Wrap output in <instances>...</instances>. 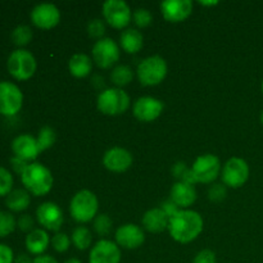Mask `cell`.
I'll return each mask as SVG.
<instances>
[{"mask_svg": "<svg viewBox=\"0 0 263 263\" xmlns=\"http://www.w3.org/2000/svg\"><path fill=\"white\" fill-rule=\"evenodd\" d=\"M170 235L177 243L187 244L197 239L203 230V218L192 210H180L168 220Z\"/></svg>", "mask_w": 263, "mask_h": 263, "instance_id": "6da1fadb", "label": "cell"}, {"mask_svg": "<svg viewBox=\"0 0 263 263\" xmlns=\"http://www.w3.org/2000/svg\"><path fill=\"white\" fill-rule=\"evenodd\" d=\"M21 181L28 193L36 197H43L53 187V175L48 167L39 162H33L28 164L22 172Z\"/></svg>", "mask_w": 263, "mask_h": 263, "instance_id": "7a4b0ae2", "label": "cell"}, {"mask_svg": "<svg viewBox=\"0 0 263 263\" xmlns=\"http://www.w3.org/2000/svg\"><path fill=\"white\" fill-rule=\"evenodd\" d=\"M99 202L97 195L90 190H80L72 197L69 212L72 218L80 223H86L97 217Z\"/></svg>", "mask_w": 263, "mask_h": 263, "instance_id": "3957f363", "label": "cell"}, {"mask_svg": "<svg viewBox=\"0 0 263 263\" xmlns=\"http://www.w3.org/2000/svg\"><path fill=\"white\" fill-rule=\"evenodd\" d=\"M98 109L107 116H118L130 107V97L120 87H108L100 91L97 100Z\"/></svg>", "mask_w": 263, "mask_h": 263, "instance_id": "277c9868", "label": "cell"}, {"mask_svg": "<svg viewBox=\"0 0 263 263\" xmlns=\"http://www.w3.org/2000/svg\"><path fill=\"white\" fill-rule=\"evenodd\" d=\"M168 67L167 62L159 55H152L148 58L143 59L139 63L136 74L144 86H154V85L161 84L166 77Z\"/></svg>", "mask_w": 263, "mask_h": 263, "instance_id": "5b68a950", "label": "cell"}, {"mask_svg": "<svg viewBox=\"0 0 263 263\" xmlns=\"http://www.w3.org/2000/svg\"><path fill=\"white\" fill-rule=\"evenodd\" d=\"M7 67L14 79L28 80L36 71V59L27 49H15L8 57Z\"/></svg>", "mask_w": 263, "mask_h": 263, "instance_id": "8992f818", "label": "cell"}, {"mask_svg": "<svg viewBox=\"0 0 263 263\" xmlns=\"http://www.w3.org/2000/svg\"><path fill=\"white\" fill-rule=\"evenodd\" d=\"M193 181L211 184L218 177L221 172V162L215 154H202L193 163L192 168Z\"/></svg>", "mask_w": 263, "mask_h": 263, "instance_id": "52a82bcc", "label": "cell"}, {"mask_svg": "<svg viewBox=\"0 0 263 263\" xmlns=\"http://www.w3.org/2000/svg\"><path fill=\"white\" fill-rule=\"evenodd\" d=\"M91 55L92 62H95L98 67L104 69L110 68L120 59V46L110 37L99 39L92 46Z\"/></svg>", "mask_w": 263, "mask_h": 263, "instance_id": "ba28073f", "label": "cell"}, {"mask_svg": "<svg viewBox=\"0 0 263 263\" xmlns=\"http://www.w3.org/2000/svg\"><path fill=\"white\" fill-rule=\"evenodd\" d=\"M222 182L229 187H240L248 181L249 166L243 158L233 157L221 170Z\"/></svg>", "mask_w": 263, "mask_h": 263, "instance_id": "9c48e42d", "label": "cell"}, {"mask_svg": "<svg viewBox=\"0 0 263 263\" xmlns=\"http://www.w3.org/2000/svg\"><path fill=\"white\" fill-rule=\"evenodd\" d=\"M104 20L115 28H123L131 22L133 12L123 0H107L102 7Z\"/></svg>", "mask_w": 263, "mask_h": 263, "instance_id": "30bf717a", "label": "cell"}, {"mask_svg": "<svg viewBox=\"0 0 263 263\" xmlns=\"http://www.w3.org/2000/svg\"><path fill=\"white\" fill-rule=\"evenodd\" d=\"M23 94L20 87L10 81H0V113L14 116L22 108Z\"/></svg>", "mask_w": 263, "mask_h": 263, "instance_id": "8fae6325", "label": "cell"}, {"mask_svg": "<svg viewBox=\"0 0 263 263\" xmlns=\"http://www.w3.org/2000/svg\"><path fill=\"white\" fill-rule=\"evenodd\" d=\"M31 21L36 27L49 30L59 23L61 12L53 3H40L31 10Z\"/></svg>", "mask_w": 263, "mask_h": 263, "instance_id": "7c38bea8", "label": "cell"}, {"mask_svg": "<svg viewBox=\"0 0 263 263\" xmlns=\"http://www.w3.org/2000/svg\"><path fill=\"white\" fill-rule=\"evenodd\" d=\"M36 218L45 230L55 233H58L62 228L64 220L61 207L54 202H45L39 205L36 210Z\"/></svg>", "mask_w": 263, "mask_h": 263, "instance_id": "4fadbf2b", "label": "cell"}, {"mask_svg": "<svg viewBox=\"0 0 263 263\" xmlns=\"http://www.w3.org/2000/svg\"><path fill=\"white\" fill-rule=\"evenodd\" d=\"M116 243L125 249H136L145 241V234L140 226L135 223H126L120 226L115 234Z\"/></svg>", "mask_w": 263, "mask_h": 263, "instance_id": "5bb4252c", "label": "cell"}, {"mask_svg": "<svg viewBox=\"0 0 263 263\" xmlns=\"http://www.w3.org/2000/svg\"><path fill=\"white\" fill-rule=\"evenodd\" d=\"M121 249L117 243L102 239L91 248L89 254V263H120Z\"/></svg>", "mask_w": 263, "mask_h": 263, "instance_id": "9a60e30c", "label": "cell"}, {"mask_svg": "<svg viewBox=\"0 0 263 263\" xmlns=\"http://www.w3.org/2000/svg\"><path fill=\"white\" fill-rule=\"evenodd\" d=\"M163 108V102L157 98L141 97L134 103L133 113L141 122H151L161 116Z\"/></svg>", "mask_w": 263, "mask_h": 263, "instance_id": "2e32d148", "label": "cell"}, {"mask_svg": "<svg viewBox=\"0 0 263 263\" xmlns=\"http://www.w3.org/2000/svg\"><path fill=\"white\" fill-rule=\"evenodd\" d=\"M103 164L112 172H125L133 164V154L125 148L115 146L108 149L103 156Z\"/></svg>", "mask_w": 263, "mask_h": 263, "instance_id": "e0dca14e", "label": "cell"}, {"mask_svg": "<svg viewBox=\"0 0 263 263\" xmlns=\"http://www.w3.org/2000/svg\"><path fill=\"white\" fill-rule=\"evenodd\" d=\"M159 7L164 20L168 22H182L193 12L192 0H164Z\"/></svg>", "mask_w": 263, "mask_h": 263, "instance_id": "ac0fdd59", "label": "cell"}, {"mask_svg": "<svg viewBox=\"0 0 263 263\" xmlns=\"http://www.w3.org/2000/svg\"><path fill=\"white\" fill-rule=\"evenodd\" d=\"M12 151L15 157L23 161H35L40 154L36 139L30 134H21L12 141Z\"/></svg>", "mask_w": 263, "mask_h": 263, "instance_id": "d6986e66", "label": "cell"}, {"mask_svg": "<svg viewBox=\"0 0 263 263\" xmlns=\"http://www.w3.org/2000/svg\"><path fill=\"white\" fill-rule=\"evenodd\" d=\"M170 197L179 208H187L197 200V190L193 184L177 181L172 185Z\"/></svg>", "mask_w": 263, "mask_h": 263, "instance_id": "ffe728a7", "label": "cell"}, {"mask_svg": "<svg viewBox=\"0 0 263 263\" xmlns=\"http://www.w3.org/2000/svg\"><path fill=\"white\" fill-rule=\"evenodd\" d=\"M168 216L166 215V212L162 208H152V210L146 211L144 213L143 218H141V223H143V228L146 231L158 234L168 228Z\"/></svg>", "mask_w": 263, "mask_h": 263, "instance_id": "44dd1931", "label": "cell"}, {"mask_svg": "<svg viewBox=\"0 0 263 263\" xmlns=\"http://www.w3.org/2000/svg\"><path fill=\"white\" fill-rule=\"evenodd\" d=\"M50 241L51 240L49 238V234L46 233V230H44V229H35V230L27 234L25 244L26 248H27V251L31 254L41 256L48 249Z\"/></svg>", "mask_w": 263, "mask_h": 263, "instance_id": "7402d4cb", "label": "cell"}, {"mask_svg": "<svg viewBox=\"0 0 263 263\" xmlns=\"http://www.w3.org/2000/svg\"><path fill=\"white\" fill-rule=\"evenodd\" d=\"M120 44L121 48L126 51V53H138L144 44L143 33L136 28H126L122 31L120 36Z\"/></svg>", "mask_w": 263, "mask_h": 263, "instance_id": "603a6c76", "label": "cell"}, {"mask_svg": "<svg viewBox=\"0 0 263 263\" xmlns=\"http://www.w3.org/2000/svg\"><path fill=\"white\" fill-rule=\"evenodd\" d=\"M68 69L71 74H73L74 77H79V79L89 76L92 69L91 58L84 53L73 54L68 62Z\"/></svg>", "mask_w": 263, "mask_h": 263, "instance_id": "cb8c5ba5", "label": "cell"}, {"mask_svg": "<svg viewBox=\"0 0 263 263\" xmlns=\"http://www.w3.org/2000/svg\"><path fill=\"white\" fill-rule=\"evenodd\" d=\"M31 203L30 193L26 189H14L5 198V204L13 212H22L27 210Z\"/></svg>", "mask_w": 263, "mask_h": 263, "instance_id": "d4e9b609", "label": "cell"}, {"mask_svg": "<svg viewBox=\"0 0 263 263\" xmlns=\"http://www.w3.org/2000/svg\"><path fill=\"white\" fill-rule=\"evenodd\" d=\"M133 79V68L130 66H126V64H118L112 69V73H110V81L116 85V87H120V89L130 84Z\"/></svg>", "mask_w": 263, "mask_h": 263, "instance_id": "484cf974", "label": "cell"}, {"mask_svg": "<svg viewBox=\"0 0 263 263\" xmlns=\"http://www.w3.org/2000/svg\"><path fill=\"white\" fill-rule=\"evenodd\" d=\"M71 241L79 251H85L91 246L92 235L91 231L86 226H77L71 235Z\"/></svg>", "mask_w": 263, "mask_h": 263, "instance_id": "4316f807", "label": "cell"}, {"mask_svg": "<svg viewBox=\"0 0 263 263\" xmlns=\"http://www.w3.org/2000/svg\"><path fill=\"white\" fill-rule=\"evenodd\" d=\"M57 140V134L54 131L53 127L50 126H44L39 130L37 134V138H36V141H37V145H39V151L44 152L46 149L51 148L54 145Z\"/></svg>", "mask_w": 263, "mask_h": 263, "instance_id": "83f0119b", "label": "cell"}, {"mask_svg": "<svg viewBox=\"0 0 263 263\" xmlns=\"http://www.w3.org/2000/svg\"><path fill=\"white\" fill-rule=\"evenodd\" d=\"M12 41L17 46H25L32 40V30L27 25H20L12 31Z\"/></svg>", "mask_w": 263, "mask_h": 263, "instance_id": "f1b7e54d", "label": "cell"}, {"mask_svg": "<svg viewBox=\"0 0 263 263\" xmlns=\"http://www.w3.org/2000/svg\"><path fill=\"white\" fill-rule=\"evenodd\" d=\"M17 226L14 216L7 211H0V238H5L14 231Z\"/></svg>", "mask_w": 263, "mask_h": 263, "instance_id": "f546056e", "label": "cell"}, {"mask_svg": "<svg viewBox=\"0 0 263 263\" xmlns=\"http://www.w3.org/2000/svg\"><path fill=\"white\" fill-rule=\"evenodd\" d=\"M112 226L113 222L107 213H100V215H97V217L94 218V230L99 236L109 235Z\"/></svg>", "mask_w": 263, "mask_h": 263, "instance_id": "4dcf8cb0", "label": "cell"}, {"mask_svg": "<svg viewBox=\"0 0 263 263\" xmlns=\"http://www.w3.org/2000/svg\"><path fill=\"white\" fill-rule=\"evenodd\" d=\"M133 20L138 27H146L153 21V15H152L151 10L146 9V8H138V9L134 10Z\"/></svg>", "mask_w": 263, "mask_h": 263, "instance_id": "1f68e13d", "label": "cell"}, {"mask_svg": "<svg viewBox=\"0 0 263 263\" xmlns=\"http://www.w3.org/2000/svg\"><path fill=\"white\" fill-rule=\"evenodd\" d=\"M50 243L54 251H57L58 253H64V252L68 251L69 246H71V239H69V236L67 234L55 233V235L51 238Z\"/></svg>", "mask_w": 263, "mask_h": 263, "instance_id": "d6a6232c", "label": "cell"}, {"mask_svg": "<svg viewBox=\"0 0 263 263\" xmlns=\"http://www.w3.org/2000/svg\"><path fill=\"white\" fill-rule=\"evenodd\" d=\"M13 176L7 168L0 166V197L8 195L12 192Z\"/></svg>", "mask_w": 263, "mask_h": 263, "instance_id": "836d02e7", "label": "cell"}, {"mask_svg": "<svg viewBox=\"0 0 263 263\" xmlns=\"http://www.w3.org/2000/svg\"><path fill=\"white\" fill-rule=\"evenodd\" d=\"M87 33L90 37L94 39H103V35L105 33V25L100 18H94L87 23Z\"/></svg>", "mask_w": 263, "mask_h": 263, "instance_id": "e575fe53", "label": "cell"}, {"mask_svg": "<svg viewBox=\"0 0 263 263\" xmlns=\"http://www.w3.org/2000/svg\"><path fill=\"white\" fill-rule=\"evenodd\" d=\"M226 197V187L223 184H213L211 185L208 190V198L212 202H221Z\"/></svg>", "mask_w": 263, "mask_h": 263, "instance_id": "d590c367", "label": "cell"}, {"mask_svg": "<svg viewBox=\"0 0 263 263\" xmlns=\"http://www.w3.org/2000/svg\"><path fill=\"white\" fill-rule=\"evenodd\" d=\"M193 263H217L215 252L211 249H203L193 259Z\"/></svg>", "mask_w": 263, "mask_h": 263, "instance_id": "8d00e7d4", "label": "cell"}, {"mask_svg": "<svg viewBox=\"0 0 263 263\" xmlns=\"http://www.w3.org/2000/svg\"><path fill=\"white\" fill-rule=\"evenodd\" d=\"M17 226L21 229V230L25 231V233H31L32 230H35V229H33V226H35V221H33L32 216L25 213V215H22L20 218H18Z\"/></svg>", "mask_w": 263, "mask_h": 263, "instance_id": "74e56055", "label": "cell"}, {"mask_svg": "<svg viewBox=\"0 0 263 263\" xmlns=\"http://www.w3.org/2000/svg\"><path fill=\"white\" fill-rule=\"evenodd\" d=\"M0 263H14V254L7 244H0Z\"/></svg>", "mask_w": 263, "mask_h": 263, "instance_id": "f35d334b", "label": "cell"}, {"mask_svg": "<svg viewBox=\"0 0 263 263\" xmlns=\"http://www.w3.org/2000/svg\"><path fill=\"white\" fill-rule=\"evenodd\" d=\"M10 164H12L14 172L22 175V172L25 171L26 167H27L30 163H28L27 161H23V159H21V158H18V157L13 156L12 158H10Z\"/></svg>", "mask_w": 263, "mask_h": 263, "instance_id": "ab89813d", "label": "cell"}, {"mask_svg": "<svg viewBox=\"0 0 263 263\" xmlns=\"http://www.w3.org/2000/svg\"><path fill=\"white\" fill-rule=\"evenodd\" d=\"M161 208L164 211V212H166V215L168 216V218L172 217V216H174L175 213L179 212V211H180L179 207H177V205L175 204V203L172 202L171 199L167 200V202H164L163 204H162Z\"/></svg>", "mask_w": 263, "mask_h": 263, "instance_id": "60d3db41", "label": "cell"}, {"mask_svg": "<svg viewBox=\"0 0 263 263\" xmlns=\"http://www.w3.org/2000/svg\"><path fill=\"white\" fill-rule=\"evenodd\" d=\"M32 263H58V261L54 257L48 256V254H41V256L35 257Z\"/></svg>", "mask_w": 263, "mask_h": 263, "instance_id": "b9f144b4", "label": "cell"}, {"mask_svg": "<svg viewBox=\"0 0 263 263\" xmlns=\"http://www.w3.org/2000/svg\"><path fill=\"white\" fill-rule=\"evenodd\" d=\"M33 259L30 258V256L27 254H20L18 257L14 258V263H32Z\"/></svg>", "mask_w": 263, "mask_h": 263, "instance_id": "7bdbcfd3", "label": "cell"}, {"mask_svg": "<svg viewBox=\"0 0 263 263\" xmlns=\"http://www.w3.org/2000/svg\"><path fill=\"white\" fill-rule=\"evenodd\" d=\"M64 263H82V262L80 261L79 258H69V259H67Z\"/></svg>", "mask_w": 263, "mask_h": 263, "instance_id": "ee69618b", "label": "cell"}, {"mask_svg": "<svg viewBox=\"0 0 263 263\" xmlns=\"http://www.w3.org/2000/svg\"><path fill=\"white\" fill-rule=\"evenodd\" d=\"M218 2H200L202 5H216Z\"/></svg>", "mask_w": 263, "mask_h": 263, "instance_id": "f6af8a7d", "label": "cell"}, {"mask_svg": "<svg viewBox=\"0 0 263 263\" xmlns=\"http://www.w3.org/2000/svg\"><path fill=\"white\" fill-rule=\"evenodd\" d=\"M261 123L263 125V110H262V113H261Z\"/></svg>", "mask_w": 263, "mask_h": 263, "instance_id": "bcb514c9", "label": "cell"}, {"mask_svg": "<svg viewBox=\"0 0 263 263\" xmlns=\"http://www.w3.org/2000/svg\"><path fill=\"white\" fill-rule=\"evenodd\" d=\"M262 94H263V81H262Z\"/></svg>", "mask_w": 263, "mask_h": 263, "instance_id": "7dc6e473", "label": "cell"}]
</instances>
